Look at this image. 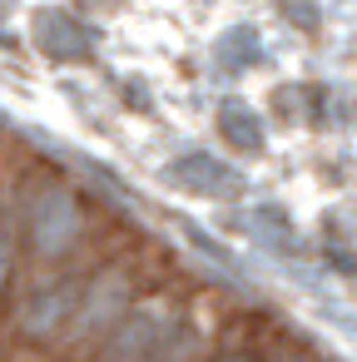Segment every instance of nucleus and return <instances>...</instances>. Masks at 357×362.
Masks as SVG:
<instances>
[{
  "instance_id": "obj_1",
  "label": "nucleus",
  "mask_w": 357,
  "mask_h": 362,
  "mask_svg": "<svg viewBox=\"0 0 357 362\" xmlns=\"http://www.w3.org/2000/svg\"><path fill=\"white\" fill-rule=\"evenodd\" d=\"M159 273H164V253H159L154 243H124L119 253H110V258L85 278V288H80V298H75V308H70V322L60 327L55 347H65V352L95 347V342L119 322V313H124L144 288L159 283Z\"/></svg>"
},
{
  "instance_id": "obj_2",
  "label": "nucleus",
  "mask_w": 357,
  "mask_h": 362,
  "mask_svg": "<svg viewBox=\"0 0 357 362\" xmlns=\"http://www.w3.org/2000/svg\"><path fill=\"white\" fill-rule=\"evenodd\" d=\"M110 218L115 214L95 209V199H85V189L60 179L50 164H40V174H35L30 194H25V273L75 253Z\"/></svg>"
},
{
  "instance_id": "obj_3",
  "label": "nucleus",
  "mask_w": 357,
  "mask_h": 362,
  "mask_svg": "<svg viewBox=\"0 0 357 362\" xmlns=\"http://www.w3.org/2000/svg\"><path fill=\"white\" fill-rule=\"evenodd\" d=\"M184 322V303L179 298H169L159 283L154 288H144L124 313H119V322L95 342V362H149L164 342H169V332Z\"/></svg>"
},
{
  "instance_id": "obj_4",
  "label": "nucleus",
  "mask_w": 357,
  "mask_h": 362,
  "mask_svg": "<svg viewBox=\"0 0 357 362\" xmlns=\"http://www.w3.org/2000/svg\"><path fill=\"white\" fill-rule=\"evenodd\" d=\"M223 362H248V357H223Z\"/></svg>"
}]
</instances>
